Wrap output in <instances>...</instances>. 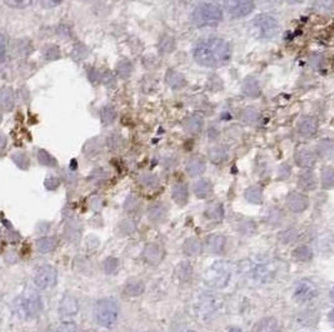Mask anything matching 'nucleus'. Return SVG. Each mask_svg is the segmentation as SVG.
Here are the masks:
<instances>
[{"label":"nucleus","instance_id":"1","mask_svg":"<svg viewBox=\"0 0 334 332\" xmlns=\"http://www.w3.org/2000/svg\"><path fill=\"white\" fill-rule=\"evenodd\" d=\"M194 59L202 66L219 67L225 65L232 59V48L227 40L217 36L203 39L195 45Z\"/></svg>","mask_w":334,"mask_h":332},{"label":"nucleus","instance_id":"2","mask_svg":"<svg viewBox=\"0 0 334 332\" xmlns=\"http://www.w3.org/2000/svg\"><path fill=\"white\" fill-rule=\"evenodd\" d=\"M191 18L198 27H214L223 20V10L213 3H202L196 5Z\"/></svg>","mask_w":334,"mask_h":332},{"label":"nucleus","instance_id":"3","mask_svg":"<svg viewBox=\"0 0 334 332\" xmlns=\"http://www.w3.org/2000/svg\"><path fill=\"white\" fill-rule=\"evenodd\" d=\"M94 316L98 325L105 328H111L119 317L118 305L115 301L110 299L99 300L95 305Z\"/></svg>","mask_w":334,"mask_h":332},{"label":"nucleus","instance_id":"4","mask_svg":"<svg viewBox=\"0 0 334 332\" xmlns=\"http://www.w3.org/2000/svg\"><path fill=\"white\" fill-rule=\"evenodd\" d=\"M56 280H58V272H56L55 267L50 265L39 267L34 277L35 285L41 290H49L54 287L56 284Z\"/></svg>","mask_w":334,"mask_h":332},{"label":"nucleus","instance_id":"5","mask_svg":"<svg viewBox=\"0 0 334 332\" xmlns=\"http://www.w3.org/2000/svg\"><path fill=\"white\" fill-rule=\"evenodd\" d=\"M224 8L230 17L243 18L253 12L254 0H225Z\"/></svg>","mask_w":334,"mask_h":332},{"label":"nucleus","instance_id":"6","mask_svg":"<svg viewBox=\"0 0 334 332\" xmlns=\"http://www.w3.org/2000/svg\"><path fill=\"white\" fill-rule=\"evenodd\" d=\"M317 295L318 289L312 281H309V280H300L297 284L296 289H294L293 297L297 302L304 303L315 299Z\"/></svg>","mask_w":334,"mask_h":332},{"label":"nucleus","instance_id":"7","mask_svg":"<svg viewBox=\"0 0 334 332\" xmlns=\"http://www.w3.org/2000/svg\"><path fill=\"white\" fill-rule=\"evenodd\" d=\"M254 27L259 30L260 35L264 38H272L278 32V22L276 20V18L271 17V15H259V17L255 18L254 20Z\"/></svg>","mask_w":334,"mask_h":332},{"label":"nucleus","instance_id":"8","mask_svg":"<svg viewBox=\"0 0 334 332\" xmlns=\"http://www.w3.org/2000/svg\"><path fill=\"white\" fill-rule=\"evenodd\" d=\"M165 256V251L159 243H148L143 250V259L147 264L153 266L159 265Z\"/></svg>","mask_w":334,"mask_h":332},{"label":"nucleus","instance_id":"9","mask_svg":"<svg viewBox=\"0 0 334 332\" xmlns=\"http://www.w3.org/2000/svg\"><path fill=\"white\" fill-rule=\"evenodd\" d=\"M286 201L288 209L293 212L304 211V210L308 207V204H309L307 196L303 195L302 193H297V191L289 193L288 196H287Z\"/></svg>","mask_w":334,"mask_h":332},{"label":"nucleus","instance_id":"10","mask_svg":"<svg viewBox=\"0 0 334 332\" xmlns=\"http://www.w3.org/2000/svg\"><path fill=\"white\" fill-rule=\"evenodd\" d=\"M298 133L303 136H313L318 131V121L313 116L305 115L298 120L297 124Z\"/></svg>","mask_w":334,"mask_h":332},{"label":"nucleus","instance_id":"11","mask_svg":"<svg viewBox=\"0 0 334 332\" xmlns=\"http://www.w3.org/2000/svg\"><path fill=\"white\" fill-rule=\"evenodd\" d=\"M296 162L303 169H312L317 162V155L307 147H300L296 152Z\"/></svg>","mask_w":334,"mask_h":332},{"label":"nucleus","instance_id":"12","mask_svg":"<svg viewBox=\"0 0 334 332\" xmlns=\"http://www.w3.org/2000/svg\"><path fill=\"white\" fill-rule=\"evenodd\" d=\"M41 300L40 297L37 295H32V296H28L27 299L22 301V311L23 313H25L29 317H34L37 316L39 312L41 311Z\"/></svg>","mask_w":334,"mask_h":332},{"label":"nucleus","instance_id":"13","mask_svg":"<svg viewBox=\"0 0 334 332\" xmlns=\"http://www.w3.org/2000/svg\"><path fill=\"white\" fill-rule=\"evenodd\" d=\"M318 180L317 176L313 171H310L309 169H305L304 171L299 174V178H298V186L302 189L303 191H313L317 189Z\"/></svg>","mask_w":334,"mask_h":332},{"label":"nucleus","instance_id":"14","mask_svg":"<svg viewBox=\"0 0 334 332\" xmlns=\"http://www.w3.org/2000/svg\"><path fill=\"white\" fill-rule=\"evenodd\" d=\"M59 311L63 316H74L79 312V302L73 295H65L60 301Z\"/></svg>","mask_w":334,"mask_h":332},{"label":"nucleus","instance_id":"15","mask_svg":"<svg viewBox=\"0 0 334 332\" xmlns=\"http://www.w3.org/2000/svg\"><path fill=\"white\" fill-rule=\"evenodd\" d=\"M167 207L162 204V202H155L152 206H149L148 209V217L150 221L155 222V224H159V222L164 221L165 217H167Z\"/></svg>","mask_w":334,"mask_h":332},{"label":"nucleus","instance_id":"16","mask_svg":"<svg viewBox=\"0 0 334 332\" xmlns=\"http://www.w3.org/2000/svg\"><path fill=\"white\" fill-rule=\"evenodd\" d=\"M185 170L189 176H193V178L194 176H201L202 174L206 173L207 164L202 157H191L185 166Z\"/></svg>","mask_w":334,"mask_h":332},{"label":"nucleus","instance_id":"17","mask_svg":"<svg viewBox=\"0 0 334 332\" xmlns=\"http://www.w3.org/2000/svg\"><path fill=\"white\" fill-rule=\"evenodd\" d=\"M193 191L196 198L207 199L213 193V185H212V183L208 179H201V180H198L194 184Z\"/></svg>","mask_w":334,"mask_h":332},{"label":"nucleus","instance_id":"18","mask_svg":"<svg viewBox=\"0 0 334 332\" xmlns=\"http://www.w3.org/2000/svg\"><path fill=\"white\" fill-rule=\"evenodd\" d=\"M172 198L179 206H184L189 199V190L185 184L178 183L172 188Z\"/></svg>","mask_w":334,"mask_h":332},{"label":"nucleus","instance_id":"19","mask_svg":"<svg viewBox=\"0 0 334 332\" xmlns=\"http://www.w3.org/2000/svg\"><path fill=\"white\" fill-rule=\"evenodd\" d=\"M146 291V285L142 280L138 279H131L126 282L125 287H124V292H125L126 296L130 297H138L141 295L144 294Z\"/></svg>","mask_w":334,"mask_h":332},{"label":"nucleus","instance_id":"20","mask_svg":"<svg viewBox=\"0 0 334 332\" xmlns=\"http://www.w3.org/2000/svg\"><path fill=\"white\" fill-rule=\"evenodd\" d=\"M183 253L188 256H196L203 253V245L196 237L186 238L183 243Z\"/></svg>","mask_w":334,"mask_h":332},{"label":"nucleus","instance_id":"21","mask_svg":"<svg viewBox=\"0 0 334 332\" xmlns=\"http://www.w3.org/2000/svg\"><path fill=\"white\" fill-rule=\"evenodd\" d=\"M204 125V119L201 115H191L188 118L184 123V129L189 134H198L201 133Z\"/></svg>","mask_w":334,"mask_h":332},{"label":"nucleus","instance_id":"22","mask_svg":"<svg viewBox=\"0 0 334 332\" xmlns=\"http://www.w3.org/2000/svg\"><path fill=\"white\" fill-rule=\"evenodd\" d=\"M317 152L320 157L325 160H334V141L330 139H324L318 144Z\"/></svg>","mask_w":334,"mask_h":332},{"label":"nucleus","instance_id":"23","mask_svg":"<svg viewBox=\"0 0 334 332\" xmlns=\"http://www.w3.org/2000/svg\"><path fill=\"white\" fill-rule=\"evenodd\" d=\"M165 79H167L168 85L175 90L182 89V88H184L186 84L184 75L180 74V72H178V71H175V70H169V71L167 72V76H165Z\"/></svg>","mask_w":334,"mask_h":332},{"label":"nucleus","instance_id":"24","mask_svg":"<svg viewBox=\"0 0 334 332\" xmlns=\"http://www.w3.org/2000/svg\"><path fill=\"white\" fill-rule=\"evenodd\" d=\"M207 243H208V247L212 253L221 254L223 253V250H224L225 237L223 235L214 233V235L208 236V238H207Z\"/></svg>","mask_w":334,"mask_h":332},{"label":"nucleus","instance_id":"25","mask_svg":"<svg viewBox=\"0 0 334 332\" xmlns=\"http://www.w3.org/2000/svg\"><path fill=\"white\" fill-rule=\"evenodd\" d=\"M243 93H244L247 97L250 98L259 97L260 87L259 82L257 81V79H254V77H248V79H245V81L243 82Z\"/></svg>","mask_w":334,"mask_h":332},{"label":"nucleus","instance_id":"26","mask_svg":"<svg viewBox=\"0 0 334 332\" xmlns=\"http://www.w3.org/2000/svg\"><path fill=\"white\" fill-rule=\"evenodd\" d=\"M175 275L182 282H188L193 276V266L188 261H182L175 269Z\"/></svg>","mask_w":334,"mask_h":332},{"label":"nucleus","instance_id":"27","mask_svg":"<svg viewBox=\"0 0 334 332\" xmlns=\"http://www.w3.org/2000/svg\"><path fill=\"white\" fill-rule=\"evenodd\" d=\"M206 216H207V219L213 220V221H222L223 216H224V209H223V205L219 204V202L209 205L206 210Z\"/></svg>","mask_w":334,"mask_h":332},{"label":"nucleus","instance_id":"28","mask_svg":"<svg viewBox=\"0 0 334 332\" xmlns=\"http://www.w3.org/2000/svg\"><path fill=\"white\" fill-rule=\"evenodd\" d=\"M56 238L55 237H41L37 241V247L41 254H50L55 250Z\"/></svg>","mask_w":334,"mask_h":332},{"label":"nucleus","instance_id":"29","mask_svg":"<svg viewBox=\"0 0 334 332\" xmlns=\"http://www.w3.org/2000/svg\"><path fill=\"white\" fill-rule=\"evenodd\" d=\"M228 156V151L224 146H214L209 150V159L214 164H221Z\"/></svg>","mask_w":334,"mask_h":332},{"label":"nucleus","instance_id":"30","mask_svg":"<svg viewBox=\"0 0 334 332\" xmlns=\"http://www.w3.org/2000/svg\"><path fill=\"white\" fill-rule=\"evenodd\" d=\"M245 199L252 204H261L263 200V193L259 186H250L245 190Z\"/></svg>","mask_w":334,"mask_h":332},{"label":"nucleus","instance_id":"31","mask_svg":"<svg viewBox=\"0 0 334 332\" xmlns=\"http://www.w3.org/2000/svg\"><path fill=\"white\" fill-rule=\"evenodd\" d=\"M322 186L324 189L334 188V168L325 166L322 170Z\"/></svg>","mask_w":334,"mask_h":332},{"label":"nucleus","instance_id":"32","mask_svg":"<svg viewBox=\"0 0 334 332\" xmlns=\"http://www.w3.org/2000/svg\"><path fill=\"white\" fill-rule=\"evenodd\" d=\"M103 269H104L105 274L107 275H116L118 274L119 269H120V261L116 258H110L105 259L104 264H103Z\"/></svg>","mask_w":334,"mask_h":332},{"label":"nucleus","instance_id":"33","mask_svg":"<svg viewBox=\"0 0 334 332\" xmlns=\"http://www.w3.org/2000/svg\"><path fill=\"white\" fill-rule=\"evenodd\" d=\"M14 94H13L12 90L9 88H4L2 90V106L4 110L9 111L12 110L13 106H14Z\"/></svg>","mask_w":334,"mask_h":332},{"label":"nucleus","instance_id":"34","mask_svg":"<svg viewBox=\"0 0 334 332\" xmlns=\"http://www.w3.org/2000/svg\"><path fill=\"white\" fill-rule=\"evenodd\" d=\"M12 159H13V161L17 164V166H19L22 170H28V168H29L30 160L25 152H23V151L14 152L12 156Z\"/></svg>","mask_w":334,"mask_h":332},{"label":"nucleus","instance_id":"35","mask_svg":"<svg viewBox=\"0 0 334 332\" xmlns=\"http://www.w3.org/2000/svg\"><path fill=\"white\" fill-rule=\"evenodd\" d=\"M293 258L296 259L297 261H300V263H304V261H309L312 259V251L308 246H299L297 247L296 250L293 251Z\"/></svg>","mask_w":334,"mask_h":332},{"label":"nucleus","instance_id":"36","mask_svg":"<svg viewBox=\"0 0 334 332\" xmlns=\"http://www.w3.org/2000/svg\"><path fill=\"white\" fill-rule=\"evenodd\" d=\"M38 161L39 164L48 166V168H54V166H56V160L54 159V156H51V155L44 149H40L38 151Z\"/></svg>","mask_w":334,"mask_h":332},{"label":"nucleus","instance_id":"37","mask_svg":"<svg viewBox=\"0 0 334 332\" xmlns=\"http://www.w3.org/2000/svg\"><path fill=\"white\" fill-rule=\"evenodd\" d=\"M136 229L137 227L133 220H123V221H120V224L118 225V232L119 235L121 236L131 235V233L136 231Z\"/></svg>","mask_w":334,"mask_h":332},{"label":"nucleus","instance_id":"38","mask_svg":"<svg viewBox=\"0 0 334 332\" xmlns=\"http://www.w3.org/2000/svg\"><path fill=\"white\" fill-rule=\"evenodd\" d=\"M175 48V41L172 36L164 35L159 41V50L162 53H170L174 50Z\"/></svg>","mask_w":334,"mask_h":332},{"label":"nucleus","instance_id":"39","mask_svg":"<svg viewBox=\"0 0 334 332\" xmlns=\"http://www.w3.org/2000/svg\"><path fill=\"white\" fill-rule=\"evenodd\" d=\"M314 7L320 13H329L334 9V0H314Z\"/></svg>","mask_w":334,"mask_h":332},{"label":"nucleus","instance_id":"40","mask_svg":"<svg viewBox=\"0 0 334 332\" xmlns=\"http://www.w3.org/2000/svg\"><path fill=\"white\" fill-rule=\"evenodd\" d=\"M100 118L104 124H110L113 123L114 119H115V110L111 106H105L100 111Z\"/></svg>","mask_w":334,"mask_h":332},{"label":"nucleus","instance_id":"41","mask_svg":"<svg viewBox=\"0 0 334 332\" xmlns=\"http://www.w3.org/2000/svg\"><path fill=\"white\" fill-rule=\"evenodd\" d=\"M242 118L245 123H255L259 118V113L255 110V108H247L242 113Z\"/></svg>","mask_w":334,"mask_h":332},{"label":"nucleus","instance_id":"42","mask_svg":"<svg viewBox=\"0 0 334 332\" xmlns=\"http://www.w3.org/2000/svg\"><path fill=\"white\" fill-rule=\"evenodd\" d=\"M8 7L14 8V9H25V8L30 7L33 0H3Z\"/></svg>","mask_w":334,"mask_h":332},{"label":"nucleus","instance_id":"43","mask_svg":"<svg viewBox=\"0 0 334 332\" xmlns=\"http://www.w3.org/2000/svg\"><path fill=\"white\" fill-rule=\"evenodd\" d=\"M108 145H109L110 149H120V146L123 145V137L118 134H113L108 137Z\"/></svg>","mask_w":334,"mask_h":332},{"label":"nucleus","instance_id":"44","mask_svg":"<svg viewBox=\"0 0 334 332\" xmlns=\"http://www.w3.org/2000/svg\"><path fill=\"white\" fill-rule=\"evenodd\" d=\"M138 206H139V200L134 195L128 196L125 202H124V209H125L126 211H134L136 209H138Z\"/></svg>","mask_w":334,"mask_h":332},{"label":"nucleus","instance_id":"45","mask_svg":"<svg viewBox=\"0 0 334 332\" xmlns=\"http://www.w3.org/2000/svg\"><path fill=\"white\" fill-rule=\"evenodd\" d=\"M141 181L144 186H147V188H154V186L158 185L157 176L152 175V174H146V175L142 176Z\"/></svg>","mask_w":334,"mask_h":332},{"label":"nucleus","instance_id":"46","mask_svg":"<svg viewBox=\"0 0 334 332\" xmlns=\"http://www.w3.org/2000/svg\"><path fill=\"white\" fill-rule=\"evenodd\" d=\"M59 185H60V180H59L58 178H55V176H48L45 180V188L48 189V190H56V189L59 188Z\"/></svg>","mask_w":334,"mask_h":332},{"label":"nucleus","instance_id":"47","mask_svg":"<svg viewBox=\"0 0 334 332\" xmlns=\"http://www.w3.org/2000/svg\"><path fill=\"white\" fill-rule=\"evenodd\" d=\"M58 332H80L74 322H63L59 326Z\"/></svg>","mask_w":334,"mask_h":332},{"label":"nucleus","instance_id":"48","mask_svg":"<svg viewBox=\"0 0 334 332\" xmlns=\"http://www.w3.org/2000/svg\"><path fill=\"white\" fill-rule=\"evenodd\" d=\"M63 2L64 0H39L41 7L45 8V9H53V8L60 5Z\"/></svg>","mask_w":334,"mask_h":332},{"label":"nucleus","instance_id":"49","mask_svg":"<svg viewBox=\"0 0 334 332\" xmlns=\"http://www.w3.org/2000/svg\"><path fill=\"white\" fill-rule=\"evenodd\" d=\"M328 317H329V321L334 325V310L330 311V313H329V316H328Z\"/></svg>","mask_w":334,"mask_h":332},{"label":"nucleus","instance_id":"50","mask_svg":"<svg viewBox=\"0 0 334 332\" xmlns=\"http://www.w3.org/2000/svg\"><path fill=\"white\" fill-rule=\"evenodd\" d=\"M288 3H291V4H299V3H303L304 0H287Z\"/></svg>","mask_w":334,"mask_h":332},{"label":"nucleus","instance_id":"51","mask_svg":"<svg viewBox=\"0 0 334 332\" xmlns=\"http://www.w3.org/2000/svg\"><path fill=\"white\" fill-rule=\"evenodd\" d=\"M228 332H243V331L240 330V328H238V327H233V328H230V330Z\"/></svg>","mask_w":334,"mask_h":332},{"label":"nucleus","instance_id":"52","mask_svg":"<svg viewBox=\"0 0 334 332\" xmlns=\"http://www.w3.org/2000/svg\"><path fill=\"white\" fill-rule=\"evenodd\" d=\"M223 271V266H221V269L218 270V272H222ZM219 276H222V274L219 275V274H217V277H218V280H217V282H219Z\"/></svg>","mask_w":334,"mask_h":332},{"label":"nucleus","instance_id":"53","mask_svg":"<svg viewBox=\"0 0 334 332\" xmlns=\"http://www.w3.org/2000/svg\"><path fill=\"white\" fill-rule=\"evenodd\" d=\"M330 299H332V301L334 302V287L332 289V291H330Z\"/></svg>","mask_w":334,"mask_h":332},{"label":"nucleus","instance_id":"54","mask_svg":"<svg viewBox=\"0 0 334 332\" xmlns=\"http://www.w3.org/2000/svg\"><path fill=\"white\" fill-rule=\"evenodd\" d=\"M186 332H194V331H186Z\"/></svg>","mask_w":334,"mask_h":332}]
</instances>
